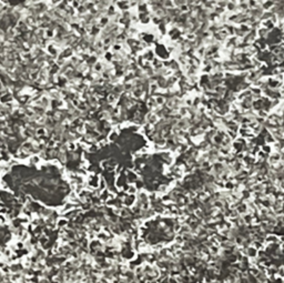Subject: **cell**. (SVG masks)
I'll return each mask as SVG.
<instances>
[{"instance_id": "obj_1", "label": "cell", "mask_w": 284, "mask_h": 283, "mask_svg": "<svg viewBox=\"0 0 284 283\" xmlns=\"http://www.w3.org/2000/svg\"><path fill=\"white\" fill-rule=\"evenodd\" d=\"M67 223H68V221L66 220V219H61V220L58 221V226H60V228H63V226H66Z\"/></svg>"}]
</instances>
